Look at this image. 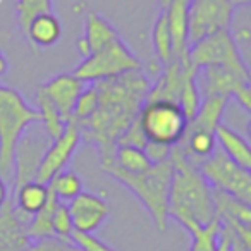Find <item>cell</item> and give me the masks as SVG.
I'll return each instance as SVG.
<instances>
[{
  "label": "cell",
  "instance_id": "obj_11",
  "mask_svg": "<svg viewBox=\"0 0 251 251\" xmlns=\"http://www.w3.org/2000/svg\"><path fill=\"white\" fill-rule=\"evenodd\" d=\"M33 126L25 131L14 150V179H12L11 193L25 182L35 181L40 162L50 145V138L45 134V131L35 133Z\"/></svg>",
  "mask_w": 251,
  "mask_h": 251
},
{
  "label": "cell",
  "instance_id": "obj_18",
  "mask_svg": "<svg viewBox=\"0 0 251 251\" xmlns=\"http://www.w3.org/2000/svg\"><path fill=\"white\" fill-rule=\"evenodd\" d=\"M25 33L35 47L47 49V47H53L60 40L62 25H60L59 18L53 12H43V14L35 16L29 21Z\"/></svg>",
  "mask_w": 251,
  "mask_h": 251
},
{
  "label": "cell",
  "instance_id": "obj_20",
  "mask_svg": "<svg viewBox=\"0 0 251 251\" xmlns=\"http://www.w3.org/2000/svg\"><path fill=\"white\" fill-rule=\"evenodd\" d=\"M11 200L23 215L31 219L49 200V186L38 181L25 182L11 193Z\"/></svg>",
  "mask_w": 251,
  "mask_h": 251
},
{
  "label": "cell",
  "instance_id": "obj_4",
  "mask_svg": "<svg viewBox=\"0 0 251 251\" xmlns=\"http://www.w3.org/2000/svg\"><path fill=\"white\" fill-rule=\"evenodd\" d=\"M38 110L28 105L18 90L0 86V177L12 186L14 150L29 126L38 124Z\"/></svg>",
  "mask_w": 251,
  "mask_h": 251
},
{
  "label": "cell",
  "instance_id": "obj_37",
  "mask_svg": "<svg viewBox=\"0 0 251 251\" xmlns=\"http://www.w3.org/2000/svg\"><path fill=\"white\" fill-rule=\"evenodd\" d=\"M7 69H9L7 57H5V53L0 50V76H4V74L7 73Z\"/></svg>",
  "mask_w": 251,
  "mask_h": 251
},
{
  "label": "cell",
  "instance_id": "obj_5",
  "mask_svg": "<svg viewBox=\"0 0 251 251\" xmlns=\"http://www.w3.org/2000/svg\"><path fill=\"white\" fill-rule=\"evenodd\" d=\"M147 141L176 147L184 136L188 119L181 107L167 100H147L136 117Z\"/></svg>",
  "mask_w": 251,
  "mask_h": 251
},
{
  "label": "cell",
  "instance_id": "obj_21",
  "mask_svg": "<svg viewBox=\"0 0 251 251\" xmlns=\"http://www.w3.org/2000/svg\"><path fill=\"white\" fill-rule=\"evenodd\" d=\"M227 98L224 97H203L196 115L188 121L186 131L188 129H205L215 133V127L220 124V119L227 107Z\"/></svg>",
  "mask_w": 251,
  "mask_h": 251
},
{
  "label": "cell",
  "instance_id": "obj_25",
  "mask_svg": "<svg viewBox=\"0 0 251 251\" xmlns=\"http://www.w3.org/2000/svg\"><path fill=\"white\" fill-rule=\"evenodd\" d=\"M47 186H49V191L53 193L59 201L64 203H69L74 196H77L83 191V182H81L79 176L73 171H66V169L57 176H53L52 181Z\"/></svg>",
  "mask_w": 251,
  "mask_h": 251
},
{
  "label": "cell",
  "instance_id": "obj_29",
  "mask_svg": "<svg viewBox=\"0 0 251 251\" xmlns=\"http://www.w3.org/2000/svg\"><path fill=\"white\" fill-rule=\"evenodd\" d=\"M43 12H53V0H18L16 2V14L23 31L35 16Z\"/></svg>",
  "mask_w": 251,
  "mask_h": 251
},
{
  "label": "cell",
  "instance_id": "obj_27",
  "mask_svg": "<svg viewBox=\"0 0 251 251\" xmlns=\"http://www.w3.org/2000/svg\"><path fill=\"white\" fill-rule=\"evenodd\" d=\"M191 234V248L189 251H219V234H220V220L217 217L208 226L200 227L195 226L188 229Z\"/></svg>",
  "mask_w": 251,
  "mask_h": 251
},
{
  "label": "cell",
  "instance_id": "obj_12",
  "mask_svg": "<svg viewBox=\"0 0 251 251\" xmlns=\"http://www.w3.org/2000/svg\"><path fill=\"white\" fill-rule=\"evenodd\" d=\"M81 141L83 140H81V133L77 129V126L73 121L67 122L64 133L57 140L50 141L49 148H47L45 155L40 162L35 181L42 182V184H49L53 176H57L67 167V164L73 158V155L76 153Z\"/></svg>",
  "mask_w": 251,
  "mask_h": 251
},
{
  "label": "cell",
  "instance_id": "obj_2",
  "mask_svg": "<svg viewBox=\"0 0 251 251\" xmlns=\"http://www.w3.org/2000/svg\"><path fill=\"white\" fill-rule=\"evenodd\" d=\"M171 158L174 172L169 191V217L177 220L186 230L195 226H208L217 219L212 186L177 147H172Z\"/></svg>",
  "mask_w": 251,
  "mask_h": 251
},
{
  "label": "cell",
  "instance_id": "obj_24",
  "mask_svg": "<svg viewBox=\"0 0 251 251\" xmlns=\"http://www.w3.org/2000/svg\"><path fill=\"white\" fill-rule=\"evenodd\" d=\"M201 91L198 86V71H189L188 76L184 77V83L181 88V95H179L177 105L181 107L182 114L186 115L188 121H191L198 112L200 105H201Z\"/></svg>",
  "mask_w": 251,
  "mask_h": 251
},
{
  "label": "cell",
  "instance_id": "obj_19",
  "mask_svg": "<svg viewBox=\"0 0 251 251\" xmlns=\"http://www.w3.org/2000/svg\"><path fill=\"white\" fill-rule=\"evenodd\" d=\"M215 141L219 145V148L237 165L241 167L251 169V148L248 145V141L241 136L239 133H236L234 129H230L229 126L220 122L215 127Z\"/></svg>",
  "mask_w": 251,
  "mask_h": 251
},
{
  "label": "cell",
  "instance_id": "obj_15",
  "mask_svg": "<svg viewBox=\"0 0 251 251\" xmlns=\"http://www.w3.org/2000/svg\"><path fill=\"white\" fill-rule=\"evenodd\" d=\"M42 88H43V91L49 95L52 103L57 107V110L62 115L64 121L66 122L73 121L74 105H76L81 91L86 88V83H83V81L74 76V74L64 73V74H59V76L52 77L50 81H47L45 84H42Z\"/></svg>",
  "mask_w": 251,
  "mask_h": 251
},
{
  "label": "cell",
  "instance_id": "obj_31",
  "mask_svg": "<svg viewBox=\"0 0 251 251\" xmlns=\"http://www.w3.org/2000/svg\"><path fill=\"white\" fill-rule=\"evenodd\" d=\"M26 251H83L74 239H64V237L57 236H49L42 237V239H35L29 243V246L26 248Z\"/></svg>",
  "mask_w": 251,
  "mask_h": 251
},
{
  "label": "cell",
  "instance_id": "obj_23",
  "mask_svg": "<svg viewBox=\"0 0 251 251\" xmlns=\"http://www.w3.org/2000/svg\"><path fill=\"white\" fill-rule=\"evenodd\" d=\"M114 165H117L122 171L129 172V174H140L150 169L151 162L145 155V151L138 147L131 145H117L114 151Z\"/></svg>",
  "mask_w": 251,
  "mask_h": 251
},
{
  "label": "cell",
  "instance_id": "obj_35",
  "mask_svg": "<svg viewBox=\"0 0 251 251\" xmlns=\"http://www.w3.org/2000/svg\"><path fill=\"white\" fill-rule=\"evenodd\" d=\"M226 229L229 230V251H251L250 244H246L243 239H239V237H237L236 234L229 229V227H226Z\"/></svg>",
  "mask_w": 251,
  "mask_h": 251
},
{
  "label": "cell",
  "instance_id": "obj_6",
  "mask_svg": "<svg viewBox=\"0 0 251 251\" xmlns=\"http://www.w3.org/2000/svg\"><path fill=\"white\" fill-rule=\"evenodd\" d=\"M140 69L141 60L131 52V49L122 42V38H117L97 52L84 57L83 62L76 67L73 74L79 77L83 83L91 84Z\"/></svg>",
  "mask_w": 251,
  "mask_h": 251
},
{
  "label": "cell",
  "instance_id": "obj_36",
  "mask_svg": "<svg viewBox=\"0 0 251 251\" xmlns=\"http://www.w3.org/2000/svg\"><path fill=\"white\" fill-rule=\"evenodd\" d=\"M9 198H11V188H9V184L4 179L0 177V208L4 206V203L7 201Z\"/></svg>",
  "mask_w": 251,
  "mask_h": 251
},
{
  "label": "cell",
  "instance_id": "obj_22",
  "mask_svg": "<svg viewBox=\"0 0 251 251\" xmlns=\"http://www.w3.org/2000/svg\"><path fill=\"white\" fill-rule=\"evenodd\" d=\"M36 105H38V115H40V122L38 124L43 127L45 134L52 140H57L60 134L66 129L67 122L62 119V115L59 114L57 107L52 103V100L49 98V95L43 91V88L40 86L36 91Z\"/></svg>",
  "mask_w": 251,
  "mask_h": 251
},
{
  "label": "cell",
  "instance_id": "obj_16",
  "mask_svg": "<svg viewBox=\"0 0 251 251\" xmlns=\"http://www.w3.org/2000/svg\"><path fill=\"white\" fill-rule=\"evenodd\" d=\"M191 0H171L167 9V26L172 40V57L182 64H189V40H188V11Z\"/></svg>",
  "mask_w": 251,
  "mask_h": 251
},
{
  "label": "cell",
  "instance_id": "obj_10",
  "mask_svg": "<svg viewBox=\"0 0 251 251\" xmlns=\"http://www.w3.org/2000/svg\"><path fill=\"white\" fill-rule=\"evenodd\" d=\"M203 84H198L201 97H224L234 98L244 112H251V79L227 67H203Z\"/></svg>",
  "mask_w": 251,
  "mask_h": 251
},
{
  "label": "cell",
  "instance_id": "obj_14",
  "mask_svg": "<svg viewBox=\"0 0 251 251\" xmlns=\"http://www.w3.org/2000/svg\"><path fill=\"white\" fill-rule=\"evenodd\" d=\"M28 226L29 219L9 198L0 208V251H26L31 243Z\"/></svg>",
  "mask_w": 251,
  "mask_h": 251
},
{
  "label": "cell",
  "instance_id": "obj_28",
  "mask_svg": "<svg viewBox=\"0 0 251 251\" xmlns=\"http://www.w3.org/2000/svg\"><path fill=\"white\" fill-rule=\"evenodd\" d=\"M151 42H153V49L157 53L158 60L165 66L174 60L172 57V40H171V33H169V26H167V16L162 11V14L158 16V19L153 25V31H151Z\"/></svg>",
  "mask_w": 251,
  "mask_h": 251
},
{
  "label": "cell",
  "instance_id": "obj_1",
  "mask_svg": "<svg viewBox=\"0 0 251 251\" xmlns=\"http://www.w3.org/2000/svg\"><path fill=\"white\" fill-rule=\"evenodd\" d=\"M91 84L97 90V108L90 117L73 122L79 129L81 140L97 145L101 165H108L114 162L119 140L136 121L153 84L141 69Z\"/></svg>",
  "mask_w": 251,
  "mask_h": 251
},
{
  "label": "cell",
  "instance_id": "obj_3",
  "mask_svg": "<svg viewBox=\"0 0 251 251\" xmlns=\"http://www.w3.org/2000/svg\"><path fill=\"white\" fill-rule=\"evenodd\" d=\"M105 172L115 177L122 186L129 189L148 210L158 230H167L169 226V191H171L174 162L169 157L167 160L151 164L150 169L140 174H129L117 165H101Z\"/></svg>",
  "mask_w": 251,
  "mask_h": 251
},
{
  "label": "cell",
  "instance_id": "obj_33",
  "mask_svg": "<svg viewBox=\"0 0 251 251\" xmlns=\"http://www.w3.org/2000/svg\"><path fill=\"white\" fill-rule=\"evenodd\" d=\"M73 239L77 246L83 251H115L114 248H110L107 243H103L101 239H98L93 234H84V232H73Z\"/></svg>",
  "mask_w": 251,
  "mask_h": 251
},
{
  "label": "cell",
  "instance_id": "obj_13",
  "mask_svg": "<svg viewBox=\"0 0 251 251\" xmlns=\"http://www.w3.org/2000/svg\"><path fill=\"white\" fill-rule=\"evenodd\" d=\"M67 208L74 230L84 234H93L110 213V206L103 198L86 191H81L77 196H74L67 203Z\"/></svg>",
  "mask_w": 251,
  "mask_h": 251
},
{
  "label": "cell",
  "instance_id": "obj_39",
  "mask_svg": "<svg viewBox=\"0 0 251 251\" xmlns=\"http://www.w3.org/2000/svg\"><path fill=\"white\" fill-rule=\"evenodd\" d=\"M171 4V0H160V5H162V9H167V5Z\"/></svg>",
  "mask_w": 251,
  "mask_h": 251
},
{
  "label": "cell",
  "instance_id": "obj_8",
  "mask_svg": "<svg viewBox=\"0 0 251 251\" xmlns=\"http://www.w3.org/2000/svg\"><path fill=\"white\" fill-rule=\"evenodd\" d=\"M198 169L213 189L251 203V172L230 160L220 148H215L210 157L200 162Z\"/></svg>",
  "mask_w": 251,
  "mask_h": 251
},
{
  "label": "cell",
  "instance_id": "obj_26",
  "mask_svg": "<svg viewBox=\"0 0 251 251\" xmlns=\"http://www.w3.org/2000/svg\"><path fill=\"white\" fill-rule=\"evenodd\" d=\"M57 201H59V200L55 198V195L49 191V200H47V203L31 217V222H29V226H28V234L31 241L53 236L52 215H53V210H55Z\"/></svg>",
  "mask_w": 251,
  "mask_h": 251
},
{
  "label": "cell",
  "instance_id": "obj_38",
  "mask_svg": "<svg viewBox=\"0 0 251 251\" xmlns=\"http://www.w3.org/2000/svg\"><path fill=\"white\" fill-rule=\"evenodd\" d=\"M230 4H232L234 9H241V7H250L251 0H229Z\"/></svg>",
  "mask_w": 251,
  "mask_h": 251
},
{
  "label": "cell",
  "instance_id": "obj_7",
  "mask_svg": "<svg viewBox=\"0 0 251 251\" xmlns=\"http://www.w3.org/2000/svg\"><path fill=\"white\" fill-rule=\"evenodd\" d=\"M189 66L195 71L203 67H227L250 77V67L244 62L243 52L237 49L229 29L212 33L189 45Z\"/></svg>",
  "mask_w": 251,
  "mask_h": 251
},
{
  "label": "cell",
  "instance_id": "obj_17",
  "mask_svg": "<svg viewBox=\"0 0 251 251\" xmlns=\"http://www.w3.org/2000/svg\"><path fill=\"white\" fill-rule=\"evenodd\" d=\"M121 38V35L117 33V29L103 19L100 14L90 12L86 18V26H84V35L77 40V50L84 57H88L90 53L100 50L101 47H105L107 43L114 42V40Z\"/></svg>",
  "mask_w": 251,
  "mask_h": 251
},
{
  "label": "cell",
  "instance_id": "obj_9",
  "mask_svg": "<svg viewBox=\"0 0 251 251\" xmlns=\"http://www.w3.org/2000/svg\"><path fill=\"white\" fill-rule=\"evenodd\" d=\"M234 11L229 0H191L188 11L189 45L212 33L230 29Z\"/></svg>",
  "mask_w": 251,
  "mask_h": 251
},
{
  "label": "cell",
  "instance_id": "obj_34",
  "mask_svg": "<svg viewBox=\"0 0 251 251\" xmlns=\"http://www.w3.org/2000/svg\"><path fill=\"white\" fill-rule=\"evenodd\" d=\"M171 150L172 148L167 147V145L155 143V141H147V145H145V148H143L145 155H147L151 164H158V162L167 160V158L171 157Z\"/></svg>",
  "mask_w": 251,
  "mask_h": 251
},
{
  "label": "cell",
  "instance_id": "obj_30",
  "mask_svg": "<svg viewBox=\"0 0 251 251\" xmlns=\"http://www.w3.org/2000/svg\"><path fill=\"white\" fill-rule=\"evenodd\" d=\"M74 232L73 220H71V213L67 208V203L57 201L55 210L52 215V234L57 237H64V239H71Z\"/></svg>",
  "mask_w": 251,
  "mask_h": 251
},
{
  "label": "cell",
  "instance_id": "obj_32",
  "mask_svg": "<svg viewBox=\"0 0 251 251\" xmlns=\"http://www.w3.org/2000/svg\"><path fill=\"white\" fill-rule=\"evenodd\" d=\"M98 105V97L97 90H95L93 84H86L83 91H81L79 98H77L76 105H74L73 110V121H83V119L90 117L95 112Z\"/></svg>",
  "mask_w": 251,
  "mask_h": 251
}]
</instances>
